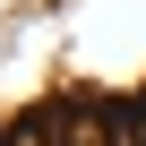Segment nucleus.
I'll list each match as a JSON object with an SVG mask.
<instances>
[{"mask_svg": "<svg viewBox=\"0 0 146 146\" xmlns=\"http://www.w3.org/2000/svg\"><path fill=\"white\" fill-rule=\"evenodd\" d=\"M9 146H52V120H26V129H9Z\"/></svg>", "mask_w": 146, "mask_h": 146, "instance_id": "nucleus-1", "label": "nucleus"}]
</instances>
